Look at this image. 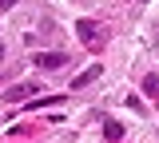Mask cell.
Returning a JSON list of instances; mask_svg holds the SVG:
<instances>
[{"label": "cell", "instance_id": "cell-1", "mask_svg": "<svg viewBox=\"0 0 159 143\" xmlns=\"http://www.w3.org/2000/svg\"><path fill=\"white\" fill-rule=\"evenodd\" d=\"M76 36H80V44H84V48H92V52L103 48V32H99L96 20H80V24H76Z\"/></svg>", "mask_w": 159, "mask_h": 143}, {"label": "cell", "instance_id": "cell-2", "mask_svg": "<svg viewBox=\"0 0 159 143\" xmlns=\"http://www.w3.org/2000/svg\"><path fill=\"white\" fill-rule=\"evenodd\" d=\"M64 64H68L64 52H40L36 56V68H48V72H52V68H64Z\"/></svg>", "mask_w": 159, "mask_h": 143}, {"label": "cell", "instance_id": "cell-3", "mask_svg": "<svg viewBox=\"0 0 159 143\" xmlns=\"http://www.w3.org/2000/svg\"><path fill=\"white\" fill-rule=\"evenodd\" d=\"M99 76H103V68H99V64H92V68H88V72H80L76 80H72V87H88V83H96Z\"/></svg>", "mask_w": 159, "mask_h": 143}, {"label": "cell", "instance_id": "cell-4", "mask_svg": "<svg viewBox=\"0 0 159 143\" xmlns=\"http://www.w3.org/2000/svg\"><path fill=\"white\" fill-rule=\"evenodd\" d=\"M143 96L159 100V76H155V72H147V76H143Z\"/></svg>", "mask_w": 159, "mask_h": 143}, {"label": "cell", "instance_id": "cell-5", "mask_svg": "<svg viewBox=\"0 0 159 143\" xmlns=\"http://www.w3.org/2000/svg\"><path fill=\"white\" fill-rule=\"evenodd\" d=\"M56 103H64V96H36V100H28V107H56Z\"/></svg>", "mask_w": 159, "mask_h": 143}, {"label": "cell", "instance_id": "cell-6", "mask_svg": "<svg viewBox=\"0 0 159 143\" xmlns=\"http://www.w3.org/2000/svg\"><path fill=\"white\" fill-rule=\"evenodd\" d=\"M28 96H32V83H20L12 92H4V100H28Z\"/></svg>", "mask_w": 159, "mask_h": 143}, {"label": "cell", "instance_id": "cell-7", "mask_svg": "<svg viewBox=\"0 0 159 143\" xmlns=\"http://www.w3.org/2000/svg\"><path fill=\"white\" fill-rule=\"evenodd\" d=\"M103 135H107V139L116 143V139H123V127H119L116 119H107V123H103Z\"/></svg>", "mask_w": 159, "mask_h": 143}, {"label": "cell", "instance_id": "cell-8", "mask_svg": "<svg viewBox=\"0 0 159 143\" xmlns=\"http://www.w3.org/2000/svg\"><path fill=\"white\" fill-rule=\"evenodd\" d=\"M12 4H16V0H0V12H4V8H12Z\"/></svg>", "mask_w": 159, "mask_h": 143}, {"label": "cell", "instance_id": "cell-9", "mask_svg": "<svg viewBox=\"0 0 159 143\" xmlns=\"http://www.w3.org/2000/svg\"><path fill=\"white\" fill-rule=\"evenodd\" d=\"M0 56H4V44H0Z\"/></svg>", "mask_w": 159, "mask_h": 143}, {"label": "cell", "instance_id": "cell-10", "mask_svg": "<svg viewBox=\"0 0 159 143\" xmlns=\"http://www.w3.org/2000/svg\"><path fill=\"white\" fill-rule=\"evenodd\" d=\"M155 103H159V100H155Z\"/></svg>", "mask_w": 159, "mask_h": 143}]
</instances>
